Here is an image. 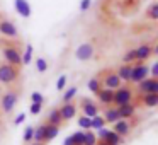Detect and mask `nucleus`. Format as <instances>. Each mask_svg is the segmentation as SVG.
<instances>
[{"label": "nucleus", "instance_id": "nucleus-29", "mask_svg": "<svg viewBox=\"0 0 158 145\" xmlns=\"http://www.w3.org/2000/svg\"><path fill=\"white\" fill-rule=\"evenodd\" d=\"M36 68H38V72L39 73H44L46 70H48V62H46L44 58H36Z\"/></svg>", "mask_w": 158, "mask_h": 145}, {"label": "nucleus", "instance_id": "nucleus-38", "mask_svg": "<svg viewBox=\"0 0 158 145\" xmlns=\"http://www.w3.org/2000/svg\"><path fill=\"white\" fill-rule=\"evenodd\" d=\"M41 108H43V104L32 103L31 104V114H39V113H41Z\"/></svg>", "mask_w": 158, "mask_h": 145}, {"label": "nucleus", "instance_id": "nucleus-43", "mask_svg": "<svg viewBox=\"0 0 158 145\" xmlns=\"http://www.w3.org/2000/svg\"><path fill=\"white\" fill-rule=\"evenodd\" d=\"M99 145H106V143H104V142H100V143H99Z\"/></svg>", "mask_w": 158, "mask_h": 145}, {"label": "nucleus", "instance_id": "nucleus-24", "mask_svg": "<svg viewBox=\"0 0 158 145\" xmlns=\"http://www.w3.org/2000/svg\"><path fill=\"white\" fill-rule=\"evenodd\" d=\"M83 145H97V137L94 131L90 130L83 131Z\"/></svg>", "mask_w": 158, "mask_h": 145}, {"label": "nucleus", "instance_id": "nucleus-6", "mask_svg": "<svg viewBox=\"0 0 158 145\" xmlns=\"http://www.w3.org/2000/svg\"><path fill=\"white\" fill-rule=\"evenodd\" d=\"M94 55H95V48H94L92 43H82L75 50V58L80 60V62H89V60L94 58Z\"/></svg>", "mask_w": 158, "mask_h": 145}, {"label": "nucleus", "instance_id": "nucleus-23", "mask_svg": "<svg viewBox=\"0 0 158 145\" xmlns=\"http://www.w3.org/2000/svg\"><path fill=\"white\" fill-rule=\"evenodd\" d=\"M44 130H46V123L39 125L34 130V135H32V140L38 142V143H44Z\"/></svg>", "mask_w": 158, "mask_h": 145}, {"label": "nucleus", "instance_id": "nucleus-21", "mask_svg": "<svg viewBox=\"0 0 158 145\" xmlns=\"http://www.w3.org/2000/svg\"><path fill=\"white\" fill-rule=\"evenodd\" d=\"M61 123H63V120H61V114H60L58 108H55V109L49 111V114H48V125H55V126H60Z\"/></svg>", "mask_w": 158, "mask_h": 145}, {"label": "nucleus", "instance_id": "nucleus-31", "mask_svg": "<svg viewBox=\"0 0 158 145\" xmlns=\"http://www.w3.org/2000/svg\"><path fill=\"white\" fill-rule=\"evenodd\" d=\"M87 86H89V90H90V92H94V94H95L97 90H99L100 87H102V86H100V82H99V79H97V77H94V79H90Z\"/></svg>", "mask_w": 158, "mask_h": 145}, {"label": "nucleus", "instance_id": "nucleus-32", "mask_svg": "<svg viewBox=\"0 0 158 145\" xmlns=\"http://www.w3.org/2000/svg\"><path fill=\"white\" fill-rule=\"evenodd\" d=\"M75 96H77V87H70V89L63 94V103H70Z\"/></svg>", "mask_w": 158, "mask_h": 145}, {"label": "nucleus", "instance_id": "nucleus-26", "mask_svg": "<svg viewBox=\"0 0 158 145\" xmlns=\"http://www.w3.org/2000/svg\"><path fill=\"white\" fill-rule=\"evenodd\" d=\"M146 17L151 19V21H156L158 19V2H153V4L146 9Z\"/></svg>", "mask_w": 158, "mask_h": 145}, {"label": "nucleus", "instance_id": "nucleus-25", "mask_svg": "<svg viewBox=\"0 0 158 145\" xmlns=\"http://www.w3.org/2000/svg\"><path fill=\"white\" fill-rule=\"evenodd\" d=\"M32 51H34V48H32V45H26V51L24 55H21L22 58V65H29L32 60Z\"/></svg>", "mask_w": 158, "mask_h": 145}, {"label": "nucleus", "instance_id": "nucleus-3", "mask_svg": "<svg viewBox=\"0 0 158 145\" xmlns=\"http://www.w3.org/2000/svg\"><path fill=\"white\" fill-rule=\"evenodd\" d=\"M134 97V90L129 86H119L114 90V97H112V104L116 106H123V104L131 103Z\"/></svg>", "mask_w": 158, "mask_h": 145}, {"label": "nucleus", "instance_id": "nucleus-30", "mask_svg": "<svg viewBox=\"0 0 158 145\" xmlns=\"http://www.w3.org/2000/svg\"><path fill=\"white\" fill-rule=\"evenodd\" d=\"M123 62L124 63H134L136 62V50H127L126 55L123 56Z\"/></svg>", "mask_w": 158, "mask_h": 145}, {"label": "nucleus", "instance_id": "nucleus-22", "mask_svg": "<svg viewBox=\"0 0 158 145\" xmlns=\"http://www.w3.org/2000/svg\"><path fill=\"white\" fill-rule=\"evenodd\" d=\"M102 118L106 120V123H116V121L119 120V114H117V109H116V108H107Z\"/></svg>", "mask_w": 158, "mask_h": 145}, {"label": "nucleus", "instance_id": "nucleus-19", "mask_svg": "<svg viewBox=\"0 0 158 145\" xmlns=\"http://www.w3.org/2000/svg\"><path fill=\"white\" fill-rule=\"evenodd\" d=\"M100 142H104L106 145H121L123 143V137H119L116 131L110 130L109 133H107V137L104 138V140H100Z\"/></svg>", "mask_w": 158, "mask_h": 145}, {"label": "nucleus", "instance_id": "nucleus-20", "mask_svg": "<svg viewBox=\"0 0 158 145\" xmlns=\"http://www.w3.org/2000/svg\"><path fill=\"white\" fill-rule=\"evenodd\" d=\"M141 103L148 108L158 106V94H141Z\"/></svg>", "mask_w": 158, "mask_h": 145}, {"label": "nucleus", "instance_id": "nucleus-11", "mask_svg": "<svg viewBox=\"0 0 158 145\" xmlns=\"http://www.w3.org/2000/svg\"><path fill=\"white\" fill-rule=\"evenodd\" d=\"M60 114H61V120L63 121H70L72 118H75L77 114V106L70 101V103H63L61 108H58Z\"/></svg>", "mask_w": 158, "mask_h": 145}, {"label": "nucleus", "instance_id": "nucleus-10", "mask_svg": "<svg viewBox=\"0 0 158 145\" xmlns=\"http://www.w3.org/2000/svg\"><path fill=\"white\" fill-rule=\"evenodd\" d=\"M0 34L7 36V38H17L19 36V31L15 28V24L12 21H7V19H2L0 21Z\"/></svg>", "mask_w": 158, "mask_h": 145}, {"label": "nucleus", "instance_id": "nucleus-17", "mask_svg": "<svg viewBox=\"0 0 158 145\" xmlns=\"http://www.w3.org/2000/svg\"><path fill=\"white\" fill-rule=\"evenodd\" d=\"M14 7L17 11V14H21L22 17L27 19L31 15V5H29L27 0H14Z\"/></svg>", "mask_w": 158, "mask_h": 145}, {"label": "nucleus", "instance_id": "nucleus-44", "mask_svg": "<svg viewBox=\"0 0 158 145\" xmlns=\"http://www.w3.org/2000/svg\"><path fill=\"white\" fill-rule=\"evenodd\" d=\"M0 96H2V94H0Z\"/></svg>", "mask_w": 158, "mask_h": 145}, {"label": "nucleus", "instance_id": "nucleus-15", "mask_svg": "<svg viewBox=\"0 0 158 145\" xmlns=\"http://www.w3.org/2000/svg\"><path fill=\"white\" fill-rule=\"evenodd\" d=\"M116 72H117V75H119L121 82H129L131 73H133V63H123Z\"/></svg>", "mask_w": 158, "mask_h": 145}, {"label": "nucleus", "instance_id": "nucleus-7", "mask_svg": "<svg viewBox=\"0 0 158 145\" xmlns=\"http://www.w3.org/2000/svg\"><path fill=\"white\" fill-rule=\"evenodd\" d=\"M138 90L141 94H158V79L146 77L141 82H138Z\"/></svg>", "mask_w": 158, "mask_h": 145}, {"label": "nucleus", "instance_id": "nucleus-9", "mask_svg": "<svg viewBox=\"0 0 158 145\" xmlns=\"http://www.w3.org/2000/svg\"><path fill=\"white\" fill-rule=\"evenodd\" d=\"M80 109L83 111V116H89V118H94L95 114H99V106L94 101H90L89 97H83L80 101Z\"/></svg>", "mask_w": 158, "mask_h": 145}, {"label": "nucleus", "instance_id": "nucleus-18", "mask_svg": "<svg viewBox=\"0 0 158 145\" xmlns=\"http://www.w3.org/2000/svg\"><path fill=\"white\" fill-rule=\"evenodd\" d=\"M60 133V126H55V125H48L46 123V130H44V142H51L58 137Z\"/></svg>", "mask_w": 158, "mask_h": 145}, {"label": "nucleus", "instance_id": "nucleus-34", "mask_svg": "<svg viewBox=\"0 0 158 145\" xmlns=\"http://www.w3.org/2000/svg\"><path fill=\"white\" fill-rule=\"evenodd\" d=\"M31 101H32V103H38V104H43L44 97H43L41 92H32V94H31Z\"/></svg>", "mask_w": 158, "mask_h": 145}, {"label": "nucleus", "instance_id": "nucleus-35", "mask_svg": "<svg viewBox=\"0 0 158 145\" xmlns=\"http://www.w3.org/2000/svg\"><path fill=\"white\" fill-rule=\"evenodd\" d=\"M32 135H34V128L32 126H27L24 131V142H31L32 140Z\"/></svg>", "mask_w": 158, "mask_h": 145}, {"label": "nucleus", "instance_id": "nucleus-28", "mask_svg": "<svg viewBox=\"0 0 158 145\" xmlns=\"http://www.w3.org/2000/svg\"><path fill=\"white\" fill-rule=\"evenodd\" d=\"M106 126V120H104L100 114H95V116L92 118V128L94 130H99V128Z\"/></svg>", "mask_w": 158, "mask_h": 145}, {"label": "nucleus", "instance_id": "nucleus-39", "mask_svg": "<svg viewBox=\"0 0 158 145\" xmlns=\"http://www.w3.org/2000/svg\"><path fill=\"white\" fill-rule=\"evenodd\" d=\"M24 120H26V114H24V113H21V114H19V116L14 120V125H21Z\"/></svg>", "mask_w": 158, "mask_h": 145}, {"label": "nucleus", "instance_id": "nucleus-42", "mask_svg": "<svg viewBox=\"0 0 158 145\" xmlns=\"http://www.w3.org/2000/svg\"><path fill=\"white\" fill-rule=\"evenodd\" d=\"M32 145H44V143H38V142H34V143H32Z\"/></svg>", "mask_w": 158, "mask_h": 145}, {"label": "nucleus", "instance_id": "nucleus-40", "mask_svg": "<svg viewBox=\"0 0 158 145\" xmlns=\"http://www.w3.org/2000/svg\"><path fill=\"white\" fill-rule=\"evenodd\" d=\"M151 77H155V79L158 77V63H155L153 68H151Z\"/></svg>", "mask_w": 158, "mask_h": 145}, {"label": "nucleus", "instance_id": "nucleus-36", "mask_svg": "<svg viewBox=\"0 0 158 145\" xmlns=\"http://www.w3.org/2000/svg\"><path fill=\"white\" fill-rule=\"evenodd\" d=\"M66 86V75H61L58 79V82H56V90H63Z\"/></svg>", "mask_w": 158, "mask_h": 145}, {"label": "nucleus", "instance_id": "nucleus-12", "mask_svg": "<svg viewBox=\"0 0 158 145\" xmlns=\"http://www.w3.org/2000/svg\"><path fill=\"white\" fill-rule=\"evenodd\" d=\"M95 94H97V99H99L102 104H106V106L112 104V97H114V90H112V89H106V87H100V89L97 90Z\"/></svg>", "mask_w": 158, "mask_h": 145}, {"label": "nucleus", "instance_id": "nucleus-8", "mask_svg": "<svg viewBox=\"0 0 158 145\" xmlns=\"http://www.w3.org/2000/svg\"><path fill=\"white\" fill-rule=\"evenodd\" d=\"M148 73H150V68H148L146 63L143 62H138V63H133V73H131V80L129 82H141L143 79H146Z\"/></svg>", "mask_w": 158, "mask_h": 145}, {"label": "nucleus", "instance_id": "nucleus-33", "mask_svg": "<svg viewBox=\"0 0 158 145\" xmlns=\"http://www.w3.org/2000/svg\"><path fill=\"white\" fill-rule=\"evenodd\" d=\"M73 138V145H83V131H77L72 135Z\"/></svg>", "mask_w": 158, "mask_h": 145}, {"label": "nucleus", "instance_id": "nucleus-16", "mask_svg": "<svg viewBox=\"0 0 158 145\" xmlns=\"http://www.w3.org/2000/svg\"><path fill=\"white\" fill-rule=\"evenodd\" d=\"M117 114H119V120H127V118H133L134 116V104L127 103L123 104V106H116Z\"/></svg>", "mask_w": 158, "mask_h": 145}, {"label": "nucleus", "instance_id": "nucleus-4", "mask_svg": "<svg viewBox=\"0 0 158 145\" xmlns=\"http://www.w3.org/2000/svg\"><path fill=\"white\" fill-rule=\"evenodd\" d=\"M19 101V92L15 89H10L4 94V96H0V106H2V111L4 113H12V109L15 108Z\"/></svg>", "mask_w": 158, "mask_h": 145}, {"label": "nucleus", "instance_id": "nucleus-37", "mask_svg": "<svg viewBox=\"0 0 158 145\" xmlns=\"http://www.w3.org/2000/svg\"><path fill=\"white\" fill-rule=\"evenodd\" d=\"M90 5H92V0H82V2H80V11H82V12L89 11Z\"/></svg>", "mask_w": 158, "mask_h": 145}, {"label": "nucleus", "instance_id": "nucleus-27", "mask_svg": "<svg viewBox=\"0 0 158 145\" xmlns=\"http://www.w3.org/2000/svg\"><path fill=\"white\" fill-rule=\"evenodd\" d=\"M78 126L82 128V130H92V118L80 116L78 118Z\"/></svg>", "mask_w": 158, "mask_h": 145}, {"label": "nucleus", "instance_id": "nucleus-41", "mask_svg": "<svg viewBox=\"0 0 158 145\" xmlns=\"http://www.w3.org/2000/svg\"><path fill=\"white\" fill-rule=\"evenodd\" d=\"M65 145H73V138H72V137H68V138L65 140Z\"/></svg>", "mask_w": 158, "mask_h": 145}, {"label": "nucleus", "instance_id": "nucleus-5", "mask_svg": "<svg viewBox=\"0 0 158 145\" xmlns=\"http://www.w3.org/2000/svg\"><path fill=\"white\" fill-rule=\"evenodd\" d=\"M2 55H4V62L10 63L14 67H21L22 65V58H21V51L15 46H4L2 48Z\"/></svg>", "mask_w": 158, "mask_h": 145}, {"label": "nucleus", "instance_id": "nucleus-2", "mask_svg": "<svg viewBox=\"0 0 158 145\" xmlns=\"http://www.w3.org/2000/svg\"><path fill=\"white\" fill-rule=\"evenodd\" d=\"M97 79H99L100 86L106 87V89L116 90L119 86H123V82H121V79H119V75H117L116 70H104Z\"/></svg>", "mask_w": 158, "mask_h": 145}, {"label": "nucleus", "instance_id": "nucleus-13", "mask_svg": "<svg viewBox=\"0 0 158 145\" xmlns=\"http://www.w3.org/2000/svg\"><path fill=\"white\" fill-rule=\"evenodd\" d=\"M153 55V46L151 45H141L136 48V62H146Z\"/></svg>", "mask_w": 158, "mask_h": 145}, {"label": "nucleus", "instance_id": "nucleus-14", "mask_svg": "<svg viewBox=\"0 0 158 145\" xmlns=\"http://www.w3.org/2000/svg\"><path fill=\"white\" fill-rule=\"evenodd\" d=\"M112 131H116L119 137H126V135H129V131H131L129 121L127 120H117L116 123H114V130Z\"/></svg>", "mask_w": 158, "mask_h": 145}, {"label": "nucleus", "instance_id": "nucleus-1", "mask_svg": "<svg viewBox=\"0 0 158 145\" xmlns=\"http://www.w3.org/2000/svg\"><path fill=\"white\" fill-rule=\"evenodd\" d=\"M19 79V68L7 62H0V84L10 86Z\"/></svg>", "mask_w": 158, "mask_h": 145}]
</instances>
